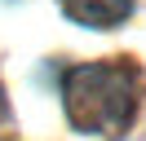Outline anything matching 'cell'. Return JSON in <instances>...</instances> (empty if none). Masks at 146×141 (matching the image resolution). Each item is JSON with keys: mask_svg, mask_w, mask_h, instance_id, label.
<instances>
[{"mask_svg": "<svg viewBox=\"0 0 146 141\" xmlns=\"http://www.w3.org/2000/svg\"><path fill=\"white\" fill-rule=\"evenodd\" d=\"M66 18L80 26H119L128 13H133V0H62Z\"/></svg>", "mask_w": 146, "mask_h": 141, "instance_id": "2", "label": "cell"}, {"mask_svg": "<svg viewBox=\"0 0 146 141\" xmlns=\"http://www.w3.org/2000/svg\"><path fill=\"white\" fill-rule=\"evenodd\" d=\"M0 119H5V93H0Z\"/></svg>", "mask_w": 146, "mask_h": 141, "instance_id": "3", "label": "cell"}, {"mask_svg": "<svg viewBox=\"0 0 146 141\" xmlns=\"http://www.w3.org/2000/svg\"><path fill=\"white\" fill-rule=\"evenodd\" d=\"M62 101H66V115L80 132L119 137L137 115L142 75H137L133 62H89V66L66 70Z\"/></svg>", "mask_w": 146, "mask_h": 141, "instance_id": "1", "label": "cell"}]
</instances>
